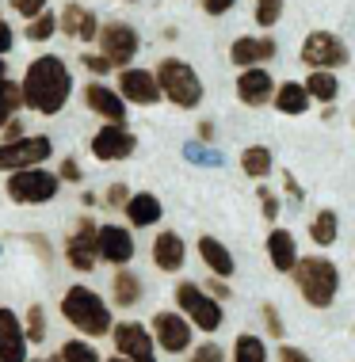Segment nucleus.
<instances>
[{
  "label": "nucleus",
  "mask_w": 355,
  "mask_h": 362,
  "mask_svg": "<svg viewBox=\"0 0 355 362\" xmlns=\"http://www.w3.org/2000/svg\"><path fill=\"white\" fill-rule=\"evenodd\" d=\"M19 88H23V103L31 107V111L57 115L69 103V95H73V73H69V65L62 62V57L43 54V57H35V62L27 65L23 84Z\"/></svg>",
  "instance_id": "obj_1"
},
{
  "label": "nucleus",
  "mask_w": 355,
  "mask_h": 362,
  "mask_svg": "<svg viewBox=\"0 0 355 362\" xmlns=\"http://www.w3.org/2000/svg\"><path fill=\"white\" fill-rule=\"evenodd\" d=\"M294 282H298L302 298L310 301L313 309H329L337 301V290H340V267L325 256H305L298 259V267L291 271Z\"/></svg>",
  "instance_id": "obj_2"
},
{
  "label": "nucleus",
  "mask_w": 355,
  "mask_h": 362,
  "mask_svg": "<svg viewBox=\"0 0 355 362\" xmlns=\"http://www.w3.org/2000/svg\"><path fill=\"white\" fill-rule=\"evenodd\" d=\"M62 317L84 336H107L111 332V309L103 305V298L88 286H69L62 298Z\"/></svg>",
  "instance_id": "obj_3"
},
{
  "label": "nucleus",
  "mask_w": 355,
  "mask_h": 362,
  "mask_svg": "<svg viewBox=\"0 0 355 362\" xmlns=\"http://www.w3.org/2000/svg\"><path fill=\"white\" fill-rule=\"evenodd\" d=\"M157 81H161L164 100L184 107V111H191V107L203 103V81H199V73H195V65L184 62V57H164V62L157 65Z\"/></svg>",
  "instance_id": "obj_4"
},
{
  "label": "nucleus",
  "mask_w": 355,
  "mask_h": 362,
  "mask_svg": "<svg viewBox=\"0 0 355 362\" xmlns=\"http://www.w3.org/2000/svg\"><path fill=\"white\" fill-rule=\"evenodd\" d=\"M8 199L19 202V206H38V202H50L57 199L62 191V175L35 164V168H19V172H8Z\"/></svg>",
  "instance_id": "obj_5"
},
{
  "label": "nucleus",
  "mask_w": 355,
  "mask_h": 362,
  "mask_svg": "<svg viewBox=\"0 0 355 362\" xmlns=\"http://www.w3.org/2000/svg\"><path fill=\"white\" fill-rule=\"evenodd\" d=\"M176 305H180L184 317L191 320L195 328H203V332H218L222 320H225L218 298L206 293L203 286H195V282H180V290H176Z\"/></svg>",
  "instance_id": "obj_6"
},
{
  "label": "nucleus",
  "mask_w": 355,
  "mask_h": 362,
  "mask_svg": "<svg viewBox=\"0 0 355 362\" xmlns=\"http://www.w3.org/2000/svg\"><path fill=\"white\" fill-rule=\"evenodd\" d=\"M54 141L46 134H31V138H16V141H0V172H19V168H35V164L50 160Z\"/></svg>",
  "instance_id": "obj_7"
},
{
  "label": "nucleus",
  "mask_w": 355,
  "mask_h": 362,
  "mask_svg": "<svg viewBox=\"0 0 355 362\" xmlns=\"http://www.w3.org/2000/svg\"><path fill=\"white\" fill-rule=\"evenodd\" d=\"M302 65L337 73L340 65H348V46H344V38L332 35V31H310L302 42Z\"/></svg>",
  "instance_id": "obj_8"
},
{
  "label": "nucleus",
  "mask_w": 355,
  "mask_h": 362,
  "mask_svg": "<svg viewBox=\"0 0 355 362\" xmlns=\"http://www.w3.org/2000/svg\"><path fill=\"white\" fill-rule=\"evenodd\" d=\"M137 153V134L126 130V122H107L92 138V156L100 160H130Z\"/></svg>",
  "instance_id": "obj_9"
},
{
  "label": "nucleus",
  "mask_w": 355,
  "mask_h": 362,
  "mask_svg": "<svg viewBox=\"0 0 355 362\" xmlns=\"http://www.w3.org/2000/svg\"><path fill=\"white\" fill-rule=\"evenodd\" d=\"M96 42H100V54L111 65H130L137 54V31L130 23H103Z\"/></svg>",
  "instance_id": "obj_10"
},
{
  "label": "nucleus",
  "mask_w": 355,
  "mask_h": 362,
  "mask_svg": "<svg viewBox=\"0 0 355 362\" xmlns=\"http://www.w3.org/2000/svg\"><path fill=\"white\" fill-rule=\"evenodd\" d=\"M111 336H115V351L123 358H130V362H157L150 328H142L137 320H123V325H115Z\"/></svg>",
  "instance_id": "obj_11"
},
{
  "label": "nucleus",
  "mask_w": 355,
  "mask_h": 362,
  "mask_svg": "<svg viewBox=\"0 0 355 362\" xmlns=\"http://www.w3.org/2000/svg\"><path fill=\"white\" fill-rule=\"evenodd\" d=\"M96 233H100V225L92 218H81L77 225V233L65 240V259L73 271H92L96 259H100V248H96Z\"/></svg>",
  "instance_id": "obj_12"
},
{
  "label": "nucleus",
  "mask_w": 355,
  "mask_h": 362,
  "mask_svg": "<svg viewBox=\"0 0 355 362\" xmlns=\"http://www.w3.org/2000/svg\"><path fill=\"white\" fill-rule=\"evenodd\" d=\"M118 92H123L126 103H137V107H153L161 103V81H157V73L150 69H123L118 76Z\"/></svg>",
  "instance_id": "obj_13"
},
{
  "label": "nucleus",
  "mask_w": 355,
  "mask_h": 362,
  "mask_svg": "<svg viewBox=\"0 0 355 362\" xmlns=\"http://www.w3.org/2000/svg\"><path fill=\"white\" fill-rule=\"evenodd\" d=\"M153 339L169 351V355H180V351L191 347V320H187L184 313H157L153 317Z\"/></svg>",
  "instance_id": "obj_14"
},
{
  "label": "nucleus",
  "mask_w": 355,
  "mask_h": 362,
  "mask_svg": "<svg viewBox=\"0 0 355 362\" xmlns=\"http://www.w3.org/2000/svg\"><path fill=\"white\" fill-rule=\"evenodd\" d=\"M275 84L271 73L264 69V65H252V69H241V76H237V100H241L244 107H264L275 100Z\"/></svg>",
  "instance_id": "obj_15"
},
{
  "label": "nucleus",
  "mask_w": 355,
  "mask_h": 362,
  "mask_svg": "<svg viewBox=\"0 0 355 362\" xmlns=\"http://www.w3.org/2000/svg\"><path fill=\"white\" fill-rule=\"evenodd\" d=\"M96 248H100V259L115 263V267H126V263L134 259V237H130V229H123V225H100Z\"/></svg>",
  "instance_id": "obj_16"
},
{
  "label": "nucleus",
  "mask_w": 355,
  "mask_h": 362,
  "mask_svg": "<svg viewBox=\"0 0 355 362\" xmlns=\"http://www.w3.org/2000/svg\"><path fill=\"white\" fill-rule=\"evenodd\" d=\"M275 50H279L275 38H268V35H244V38H237V42L230 46V62L237 65V69H252V65L271 62Z\"/></svg>",
  "instance_id": "obj_17"
},
{
  "label": "nucleus",
  "mask_w": 355,
  "mask_h": 362,
  "mask_svg": "<svg viewBox=\"0 0 355 362\" xmlns=\"http://www.w3.org/2000/svg\"><path fill=\"white\" fill-rule=\"evenodd\" d=\"M27 328L12 309H0V362H27Z\"/></svg>",
  "instance_id": "obj_18"
},
{
  "label": "nucleus",
  "mask_w": 355,
  "mask_h": 362,
  "mask_svg": "<svg viewBox=\"0 0 355 362\" xmlns=\"http://www.w3.org/2000/svg\"><path fill=\"white\" fill-rule=\"evenodd\" d=\"M57 27H62V35L77 38V42H92V38L100 35V19H96V12H92V8H84V4H77V0L62 8Z\"/></svg>",
  "instance_id": "obj_19"
},
{
  "label": "nucleus",
  "mask_w": 355,
  "mask_h": 362,
  "mask_svg": "<svg viewBox=\"0 0 355 362\" xmlns=\"http://www.w3.org/2000/svg\"><path fill=\"white\" fill-rule=\"evenodd\" d=\"M84 103H88V111H96L107 122H126V100H123V92H111V88L100 84V81L84 88Z\"/></svg>",
  "instance_id": "obj_20"
},
{
  "label": "nucleus",
  "mask_w": 355,
  "mask_h": 362,
  "mask_svg": "<svg viewBox=\"0 0 355 362\" xmlns=\"http://www.w3.org/2000/svg\"><path fill=\"white\" fill-rule=\"evenodd\" d=\"M268 259L279 275H291L298 267V240H294L291 229H271L268 237Z\"/></svg>",
  "instance_id": "obj_21"
},
{
  "label": "nucleus",
  "mask_w": 355,
  "mask_h": 362,
  "mask_svg": "<svg viewBox=\"0 0 355 362\" xmlns=\"http://www.w3.org/2000/svg\"><path fill=\"white\" fill-rule=\"evenodd\" d=\"M184 259H187V248H184L180 233H172V229L157 233V240H153V263H157V267L172 275V271L184 267Z\"/></svg>",
  "instance_id": "obj_22"
},
{
  "label": "nucleus",
  "mask_w": 355,
  "mask_h": 362,
  "mask_svg": "<svg viewBox=\"0 0 355 362\" xmlns=\"http://www.w3.org/2000/svg\"><path fill=\"white\" fill-rule=\"evenodd\" d=\"M310 103H313V95L305 92V84H298V81H283L275 88V100H271V107L279 115H305Z\"/></svg>",
  "instance_id": "obj_23"
},
{
  "label": "nucleus",
  "mask_w": 355,
  "mask_h": 362,
  "mask_svg": "<svg viewBox=\"0 0 355 362\" xmlns=\"http://www.w3.org/2000/svg\"><path fill=\"white\" fill-rule=\"evenodd\" d=\"M126 218H130V225L134 229H145V225H157L161 221V199L157 194H150V191H137V194H130V202H126Z\"/></svg>",
  "instance_id": "obj_24"
},
{
  "label": "nucleus",
  "mask_w": 355,
  "mask_h": 362,
  "mask_svg": "<svg viewBox=\"0 0 355 362\" xmlns=\"http://www.w3.org/2000/svg\"><path fill=\"white\" fill-rule=\"evenodd\" d=\"M195 248H199L203 263H206V267H210L218 279H230V275H233V252L225 248L218 237H199V244H195Z\"/></svg>",
  "instance_id": "obj_25"
},
{
  "label": "nucleus",
  "mask_w": 355,
  "mask_h": 362,
  "mask_svg": "<svg viewBox=\"0 0 355 362\" xmlns=\"http://www.w3.org/2000/svg\"><path fill=\"white\" fill-rule=\"evenodd\" d=\"M111 298L118 309H130L142 301V275H134V271H118L111 279Z\"/></svg>",
  "instance_id": "obj_26"
},
{
  "label": "nucleus",
  "mask_w": 355,
  "mask_h": 362,
  "mask_svg": "<svg viewBox=\"0 0 355 362\" xmlns=\"http://www.w3.org/2000/svg\"><path fill=\"white\" fill-rule=\"evenodd\" d=\"M305 92H310L313 100H321V103H337V95H340L337 73L332 69H310V76H305Z\"/></svg>",
  "instance_id": "obj_27"
},
{
  "label": "nucleus",
  "mask_w": 355,
  "mask_h": 362,
  "mask_svg": "<svg viewBox=\"0 0 355 362\" xmlns=\"http://www.w3.org/2000/svg\"><path fill=\"white\" fill-rule=\"evenodd\" d=\"M241 172L249 175V180H268V172H271V149L268 145H249V149L241 153Z\"/></svg>",
  "instance_id": "obj_28"
},
{
  "label": "nucleus",
  "mask_w": 355,
  "mask_h": 362,
  "mask_svg": "<svg viewBox=\"0 0 355 362\" xmlns=\"http://www.w3.org/2000/svg\"><path fill=\"white\" fill-rule=\"evenodd\" d=\"M337 233H340V221H337V214H332V210H321L317 218L310 221V237H313L317 248H329V244L337 240Z\"/></svg>",
  "instance_id": "obj_29"
},
{
  "label": "nucleus",
  "mask_w": 355,
  "mask_h": 362,
  "mask_svg": "<svg viewBox=\"0 0 355 362\" xmlns=\"http://www.w3.org/2000/svg\"><path fill=\"white\" fill-rule=\"evenodd\" d=\"M233 362H268V347H264V339L252 336V332L237 336V344H233Z\"/></svg>",
  "instance_id": "obj_30"
},
{
  "label": "nucleus",
  "mask_w": 355,
  "mask_h": 362,
  "mask_svg": "<svg viewBox=\"0 0 355 362\" xmlns=\"http://www.w3.org/2000/svg\"><path fill=\"white\" fill-rule=\"evenodd\" d=\"M19 107H23V88L12 81H0V130L8 126V119H16Z\"/></svg>",
  "instance_id": "obj_31"
},
{
  "label": "nucleus",
  "mask_w": 355,
  "mask_h": 362,
  "mask_svg": "<svg viewBox=\"0 0 355 362\" xmlns=\"http://www.w3.org/2000/svg\"><path fill=\"white\" fill-rule=\"evenodd\" d=\"M54 31H57V19H54L50 12L27 19V38H31V42H46V38H50Z\"/></svg>",
  "instance_id": "obj_32"
},
{
  "label": "nucleus",
  "mask_w": 355,
  "mask_h": 362,
  "mask_svg": "<svg viewBox=\"0 0 355 362\" xmlns=\"http://www.w3.org/2000/svg\"><path fill=\"white\" fill-rule=\"evenodd\" d=\"M256 23L268 31V27H275L279 23V16H283V0H256Z\"/></svg>",
  "instance_id": "obj_33"
},
{
  "label": "nucleus",
  "mask_w": 355,
  "mask_h": 362,
  "mask_svg": "<svg viewBox=\"0 0 355 362\" xmlns=\"http://www.w3.org/2000/svg\"><path fill=\"white\" fill-rule=\"evenodd\" d=\"M62 362H100V355H96V347H92V344L69 339V344L62 347Z\"/></svg>",
  "instance_id": "obj_34"
},
{
  "label": "nucleus",
  "mask_w": 355,
  "mask_h": 362,
  "mask_svg": "<svg viewBox=\"0 0 355 362\" xmlns=\"http://www.w3.org/2000/svg\"><path fill=\"white\" fill-rule=\"evenodd\" d=\"M27 339H31V344H43L46 339V313H43V305H31L27 309Z\"/></svg>",
  "instance_id": "obj_35"
},
{
  "label": "nucleus",
  "mask_w": 355,
  "mask_h": 362,
  "mask_svg": "<svg viewBox=\"0 0 355 362\" xmlns=\"http://www.w3.org/2000/svg\"><path fill=\"white\" fill-rule=\"evenodd\" d=\"M256 202H260L264 221H275V218H279V199L271 194V187H256Z\"/></svg>",
  "instance_id": "obj_36"
},
{
  "label": "nucleus",
  "mask_w": 355,
  "mask_h": 362,
  "mask_svg": "<svg viewBox=\"0 0 355 362\" xmlns=\"http://www.w3.org/2000/svg\"><path fill=\"white\" fill-rule=\"evenodd\" d=\"M12 8H16L23 19H35V16L46 12V0H12Z\"/></svg>",
  "instance_id": "obj_37"
},
{
  "label": "nucleus",
  "mask_w": 355,
  "mask_h": 362,
  "mask_svg": "<svg viewBox=\"0 0 355 362\" xmlns=\"http://www.w3.org/2000/svg\"><path fill=\"white\" fill-rule=\"evenodd\" d=\"M81 65H84L88 73H96V76H103V73H111V69H115V65L107 62L103 54H88V57H81Z\"/></svg>",
  "instance_id": "obj_38"
},
{
  "label": "nucleus",
  "mask_w": 355,
  "mask_h": 362,
  "mask_svg": "<svg viewBox=\"0 0 355 362\" xmlns=\"http://www.w3.org/2000/svg\"><path fill=\"white\" fill-rule=\"evenodd\" d=\"M103 202H107V206H126V202H130L126 183H111V187H107V194H103Z\"/></svg>",
  "instance_id": "obj_39"
},
{
  "label": "nucleus",
  "mask_w": 355,
  "mask_h": 362,
  "mask_svg": "<svg viewBox=\"0 0 355 362\" xmlns=\"http://www.w3.org/2000/svg\"><path fill=\"white\" fill-rule=\"evenodd\" d=\"M187 362H222V347L218 344H203Z\"/></svg>",
  "instance_id": "obj_40"
},
{
  "label": "nucleus",
  "mask_w": 355,
  "mask_h": 362,
  "mask_svg": "<svg viewBox=\"0 0 355 362\" xmlns=\"http://www.w3.org/2000/svg\"><path fill=\"white\" fill-rule=\"evenodd\" d=\"M264 320H268V336L283 339V320H279V313H275V305H264Z\"/></svg>",
  "instance_id": "obj_41"
},
{
  "label": "nucleus",
  "mask_w": 355,
  "mask_h": 362,
  "mask_svg": "<svg viewBox=\"0 0 355 362\" xmlns=\"http://www.w3.org/2000/svg\"><path fill=\"white\" fill-rule=\"evenodd\" d=\"M233 4H237V0H199V8H203L206 16H225Z\"/></svg>",
  "instance_id": "obj_42"
},
{
  "label": "nucleus",
  "mask_w": 355,
  "mask_h": 362,
  "mask_svg": "<svg viewBox=\"0 0 355 362\" xmlns=\"http://www.w3.org/2000/svg\"><path fill=\"white\" fill-rule=\"evenodd\" d=\"M57 175H62V183H81V164H77V160H62Z\"/></svg>",
  "instance_id": "obj_43"
},
{
  "label": "nucleus",
  "mask_w": 355,
  "mask_h": 362,
  "mask_svg": "<svg viewBox=\"0 0 355 362\" xmlns=\"http://www.w3.org/2000/svg\"><path fill=\"white\" fill-rule=\"evenodd\" d=\"M279 362H313V358L305 355L302 347H291V344H283V347H279Z\"/></svg>",
  "instance_id": "obj_44"
},
{
  "label": "nucleus",
  "mask_w": 355,
  "mask_h": 362,
  "mask_svg": "<svg viewBox=\"0 0 355 362\" xmlns=\"http://www.w3.org/2000/svg\"><path fill=\"white\" fill-rule=\"evenodd\" d=\"M187 156H191V160H206V164H218V153H210V149H199V145H187Z\"/></svg>",
  "instance_id": "obj_45"
},
{
  "label": "nucleus",
  "mask_w": 355,
  "mask_h": 362,
  "mask_svg": "<svg viewBox=\"0 0 355 362\" xmlns=\"http://www.w3.org/2000/svg\"><path fill=\"white\" fill-rule=\"evenodd\" d=\"M283 187H287V194L294 202H302V187H298V180H294V172H283Z\"/></svg>",
  "instance_id": "obj_46"
},
{
  "label": "nucleus",
  "mask_w": 355,
  "mask_h": 362,
  "mask_svg": "<svg viewBox=\"0 0 355 362\" xmlns=\"http://www.w3.org/2000/svg\"><path fill=\"white\" fill-rule=\"evenodd\" d=\"M12 42H16V38H12V27H8L4 19H0V57L12 50Z\"/></svg>",
  "instance_id": "obj_47"
},
{
  "label": "nucleus",
  "mask_w": 355,
  "mask_h": 362,
  "mask_svg": "<svg viewBox=\"0 0 355 362\" xmlns=\"http://www.w3.org/2000/svg\"><path fill=\"white\" fill-rule=\"evenodd\" d=\"M0 134H4V141H16V138H23V122H19V119H8V126H4Z\"/></svg>",
  "instance_id": "obj_48"
},
{
  "label": "nucleus",
  "mask_w": 355,
  "mask_h": 362,
  "mask_svg": "<svg viewBox=\"0 0 355 362\" xmlns=\"http://www.w3.org/2000/svg\"><path fill=\"white\" fill-rule=\"evenodd\" d=\"M203 290H206V293H214V298H218V301H222V298H230V286H225L222 279H210V282H206Z\"/></svg>",
  "instance_id": "obj_49"
},
{
  "label": "nucleus",
  "mask_w": 355,
  "mask_h": 362,
  "mask_svg": "<svg viewBox=\"0 0 355 362\" xmlns=\"http://www.w3.org/2000/svg\"><path fill=\"white\" fill-rule=\"evenodd\" d=\"M199 138H203V141L214 138V126H210V122H199Z\"/></svg>",
  "instance_id": "obj_50"
},
{
  "label": "nucleus",
  "mask_w": 355,
  "mask_h": 362,
  "mask_svg": "<svg viewBox=\"0 0 355 362\" xmlns=\"http://www.w3.org/2000/svg\"><path fill=\"white\" fill-rule=\"evenodd\" d=\"M4 73H8V65H4V57H0V81H4Z\"/></svg>",
  "instance_id": "obj_51"
},
{
  "label": "nucleus",
  "mask_w": 355,
  "mask_h": 362,
  "mask_svg": "<svg viewBox=\"0 0 355 362\" xmlns=\"http://www.w3.org/2000/svg\"><path fill=\"white\" fill-rule=\"evenodd\" d=\"M107 362H130V358H123V355H118V358H107Z\"/></svg>",
  "instance_id": "obj_52"
},
{
  "label": "nucleus",
  "mask_w": 355,
  "mask_h": 362,
  "mask_svg": "<svg viewBox=\"0 0 355 362\" xmlns=\"http://www.w3.org/2000/svg\"><path fill=\"white\" fill-rule=\"evenodd\" d=\"M50 362H62V355H54V358H50Z\"/></svg>",
  "instance_id": "obj_53"
},
{
  "label": "nucleus",
  "mask_w": 355,
  "mask_h": 362,
  "mask_svg": "<svg viewBox=\"0 0 355 362\" xmlns=\"http://www.w3.org/2000/svg\"><path fill=\"white\" fill-rule=\"evenodd\" d=\"M27 362H38V358H27Z\"/></svg>",
  "instance_id": "obj_54"
}]
</instances>
